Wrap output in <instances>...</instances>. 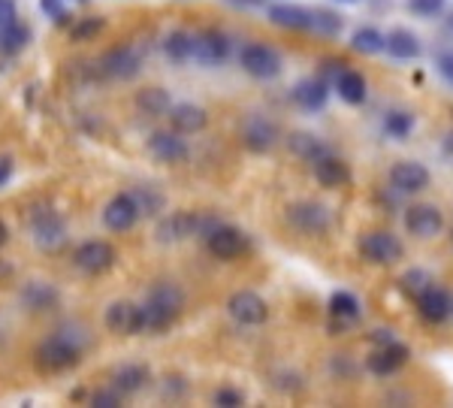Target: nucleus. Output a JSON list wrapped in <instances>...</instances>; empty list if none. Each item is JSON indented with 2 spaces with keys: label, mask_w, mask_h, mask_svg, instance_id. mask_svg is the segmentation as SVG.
Here are the masks:
<instances>
[{
  "label": "nucleus",
  "mask_w": 453,
  "mask_h": 408,
  "mask_svg": "<svg viewBox=\"0 0 453 408\" xmlns=\"http://www.w3.org/2000/svg\"><path fill=\"white\" fill-rule=\"evenodd\" d=\"M360 254L375 266H393L405 258V245L390 230H369L360 236Z\"/></svg>",
  "instance_id": "obj_8"
},
{
  "label": "nucleus",
  "mask_w": 453,
  "mask_h": 408,
  "mask_svg": "<svg viewBox=\"0 0 453 408\" xmlns=\"http://www.w3.org/2000/svg\"><path fill=\"white\" fill-rule=\"evenodd\" d=\"M34 40V31L31 25H25V21H10V25H0V52L16 58L25 52L27 46H31Z\"/></svg>",
  "instance_id": "obj_31"
},
{
  "label": "nucleus",
  "mask_w": 453,
  "mask_h": 408,
  "mask_svg": "<svg viewBox=\"0 0 453 408\" xmlns=\"http://www.w3.org/2000/svg\"><path fill=\"white\" fill-rule=\"evenodd\" d=\"M203 239H206V249L215 260H236L248 251L245 233L239 227H233V224H224V221H218Z\"/></svg>",
  "instance_id": "obj_11"
},
{
  "label": "nucleus",
  "mask_w": 453,
  "mask_h": 408,
  "mask_svg": "<svg viewBox=\"0 0 453 408\" xmlns=\"http://www.w3.org/2000/svg\"><path fill=\"white\" fill-rule=\"evenodd\" d=\"M166 119H170V127L181 136L203 134V130L209 127V112L196 104H173Z\"/></svg>",
  "instance_id": "obj_22"
},
{
  "label": "nucleus",
  "mask_w": 453,
  "mask_h": 408,
  "mask_svg": "<svg viewBox=\"0 0 453 408\" xmlns=\"http://www.w3.org/2000/svg\"><path fill=\"white\" fill-rule=\"evenodd\" d=\"M97 73L104 79H115V82H130L142 73V49L134 46V42L112 46L97 61Z\"/></svg>",
  "instance_id": "obj_6"
},
{
  "label": "nucleus",
  "mask_w": 453,
  "mask_h": 408,
  "mask_svg": "<svg viewBox=\"0 0 453 408\" xmlns=\"http://www.w3.org/2000/svg\"><path fill=\"white\" fill-rule=\"evenodd\" d=\"M12 173H16V164H12V158L10 155H0V188L10 185Z\"/></svg>",
  "instance_id": "obj_46"
},
{
  "label": "nucleus",
  "mask_w": 453,
  "mask_h": 408,
  "mask_svg": "<svg viewBox=\"0 0 453 408\" xmlns=\"http://www.w3.org/2000/svg\"><path fill=\"white\" fill-rule=\"evenodd\" d=\"M19 300L27 312H34V315H46V312H55L58 305H61V290H58L52 281L31 279L19 290Z\"/></svg>",
  "instance_id": "obj_18"
},
{
  "label": "nucleus",
  "mask_w": 453,
  "mask_h": 408,
  "mask_svg": "<svg viewBox=\"0 0 453 408\" xmlns=\"http://www.w3.org/2000/svg\"><path fill=\"white\" fill-rule=\"evenodd\" d=\"M266 19L273 21L275 27H284V31H311V10L299 4H273L266 10Z\"/></svg>",
  "instance_id": "obj_25"
},
{
  "label": "nucleus",
  "mask_w": 453,
  "mask_h": 408,
  "mask_svg": "<svg viewBox=\"0 0 453 408\" xmlns=\"http://www.w3.org/2000/svg\"><path fill=\"white\" fill-rule=\"evenodd\" d=\"M79 4H88V0H79Z\"/></svg>",
  "instance_id": "obj_52"
},
{
  "label": "nucleus",
  "mask_w": 453,
  "mask_h": 408,
  "mask_svg": "<svg viewBox=\"0 0 453 408\" xmlns=\"http://www.w3.org/2000/svg\"><path fill=\"white\" fill-rule=\"evenodd\" d=\"M342 27H345V19L335 10H326V6H314L311 10V31L320 36H339Z\"/></svg>",
  "instance_id": "obj_35"
},
{
  "label": "nucleus",
  "mask_w": 453,
  "mask_h": 408,
  "mask_svg": "<svg viewBox=\"0 0 453 408\" xmlns=\"http://www.w3.org/2000/svg\"><path fill=\"white\" fill-rule=\"evenodd\" d=\"M408 357H411L408 345H402V342L393 339V342H387V345H375V351L366 357V369L378 378L396 375L408 363Z\"/></svg>",
  "instance_id": "obj_17"
},
{
  "label": "nucleus",
  "mask_w": 453,
  "mask_h": 408,
  "mask_svg": "<svg viewBox=\"0 0 453 408\" xmlns=\"http://www.w3.org/2000/svg\"><path fill=\"white\" fill-rule=\"evenodd\" d=\"M384 52L390 58H396V61H418L423 55V42L420 36L414 31H408V27H393L390 34H384Z\"/></svg>",
  "instance_id": "obj_26"
},
{
  "label": "nucleus",
  "mask_w": 453,
  "mask_h": 408,
  "mask_svg": "<svg viewBox=\"0 0 453 408\" xmlns=\"http://www.w3.org/2000/svg\"><path fill=\"white\" fill-rule=\"evenodd\" d=\"M450 309H453V296L444 288H438L435 281L418 294V312L429 324H444L450 318Z\"/></svg>",
  "instance_id": "obj_21"
},
{
  "label": "nucleus",
  "mask_w": 453,
  "mask_h": 408,
  "mask_svg": "<svg viewBox=\"0 0 453 408\" xmlns=\"http://www.w3.org/2000/svg\"><path fill=\"white\" fill-rule=\"evenodd\" d=\"M215 224L218 218L211 212H188V209H181V212H170L166 218H160L155 236L160 245H175L191 236H206Z\"/></svg>",
  "instance_id": "obj_3"
},
{
  "label": "nucleus",
  "mask_w": 453,
  "mask_h": 408,
  "mask_svg": "<svg viewBox=\"0 0 453 408\" xmlns=\"http://www.w3.org/2000/svg\"><path fill=\"white\" fill-rule=\"evenodd\" d=\"M185 312V290L175 281H157L155 288L149 290L145 303L136 309V327L142 333H151V336H160L170 327H175V320Z\"/></svg>",
  "instance_id": "obj_1"
},
{
  "label": "nucleus",
  "mask_w": 453,
  "mask_h": 408,
  "mask_svg": "<svg viewBox=\"0 0 453 408\" xmlns=\"http://www.w3.org/2000/svg\"><path fill=\"white\" fill-rule=\"evenodd\" d=\"M239 67L251 79L269 82V79H279L284 73V58L269 42H245L242 52H239Z\"/></svg>",
  "instance_id": "obj_5"
},
{
  "label": "nucleus",
  "mask_w": 453,
  "mask_h": 408,
  "mask_svg": "<svg viewBox=\"0 0 453 408\" xmlns=\"http://www.w3.org/2000/svg\"><path fill=\"white\" fill-rule=\"evenodd\" d=\"M405 6L420 19H435V16H441V12H444L448 0H405Z\"/></svg>",
  "instance_id": "obj_40"
},
{
  "label": "nucleus",
  "mask_w": 453,
  "mask_h": 408,
  "mask_svg": "<svg viewBox=\"0 0 453 408\" xmlns=\"http://www.w3.org/2000/svg\"><path fill=\"white\" fill-rule=\"evenodd\" d=\"M288 224L303 236H324L333 227V212L318 200H296L288 206Z\"/></svg>",
  "instance_id": "obj_7"
},
{
  "label": "nucleus",
  "mask_w": 453,
  "mask_h": 408,
  "mask_svg": "<svg viewBox=\"0 0 453 408\" xmlns=\"http://www.w3.org/2000/svg\"><path fill=\"white\" fill-rule=\"evenodd\" d=\"M411 130H414V115L408 109H390L384 115V134L393 136V140H405V136H411Z\"/></svg>",
  "instance_id": "obj_37"
},
{
  "label": "nucleus",
  "mask_w": 453,
  "mask_h": 408,
  "mask_svg": "<svg viewBox=\"0 0 453 408\" xmlns=\"http://www.w3.org/2000/svg\"><path fill=\"white\" fill-rule=\"evenodd\" d=\"M19 19V6L16 0H0V25H10Z\"/></svg>",
  "instance_id": "obj_45"
},
{
  "label": "nucleus",
  "mask_w": 453,
  "mask_h": 408,
  "mask_svg": "<svg viewBox=\"0 0 453 408\" xmlns=\"http://www.w3.org/2000/svg\"><path fill=\"white\" fill-rule=\"evenodd\" d=\"M384 42L387 40L378 27H357V31L350 34V49H354L357 55H381Z\"/></svg>",
  "instance_id": "obj_34"
},
{
  "label": "nucleus",
  "mask_w": 453,
  "mask_h": 408,
  "mask_svg": "<svg viewBox=\"0 0 453 408\" xmlns=\"http://www.w3.org/2000/svg\"><path fill=\"white\" fill-rule=\"evenodd\" d=\"M106 19L104 16H82V19H73L70 25V40L73 42H88L94 40L97 34H104Z\"/></svg>",
  "instance_id": "obj_38"
},
{
  "label": "nucleus",
  "mask_w": 453,
  "mask_h": 408,
  "mask_svg": "<svg viewBox=\"0 0 453 408\" xmlns=\"http://www.w3.org/2000/svg\"><path fill=\"white\" fill-rule=\"evenodd\" d=\"M211 403L221 405V408H239V405H245V393L236 388H221V390L211 393Z\"/></svg>",
  "instance_id": "obj_42"
},
{
  "label": "nucleus",
  "mask_w": 453,
  "mask_h": 408,
  "mask_svg": "<svg viewBox=\"0 0 453 408\" xmlns=\"http://www.w3.org/2000/svg\"><path fill=\"white\" fill-rule=\"evenodd\" d=\"M429 181H433V176H429V170L420 160H396L390 166V188L396 194H423L429 188Z\"/></svg>",
  "instance_id": "obj_15"
},
{
  "label": "nucleus",
  "mask_w": 453,
  "mask_h": 408,
  "mask_svg": "<svg viewBox=\"0 0 453 408\" xmlns=\"http://www.w3.org/2000/svg\"><path fill=\"white\" fill-rule=\"evenodd\" d=\"M134 104L145 119H166V112H170V106H173V97H170V91L160 89V85H149V89L136 91Z\"/></svg>",
  "instance_id": "obj_30"
},
{
  "label": "nucleus",
  "mask_w": 453,
  "mask_h": 408,
  "mask_svg": "<svg viewBox=\"0 0 453 408\" xmlns=\"http://www.w3.org/2000/svg\"><path fill=\"white\" fill-rule=\"evenodd\" d=\"M429 284H433V279H429L426 269H411V273L402 275V288H405L408 294H414V296H418L423 288H429Z\"/></svg>",
  "instance_id": "obj_41"
},
{
  "label": "nucleus",
  "mask_w": 453,
  "mask_h": 408,
  "mask_svg": "<svg viewBox=\"0 0 453 408\" xmlns=\"http://www.w3.org/2000/svg\"><path fill=\"white\" fill-rule=\"evenodd\" d=\"M450 27H453V16H450Z\"/></svg>",
  "instance_id": "obj_53"
},
{
  "label": "nucleus",
  "mask_w": 453,
  "mask_h": 408,
  "mask_svg": "<svg viewBox=\"0 0 453 408\" xmlns=\"http://www.w3.org/2000/svg\"><path fill=\"white\" fill-rule=\"evenodd\" d=\"M10 275H12V266L0 260V281H6V279H10Z\"/></svg>",
  "instance_id": "obj_49"
},
{
  "label": "nucleus",
  "mask_w": 453,
  "mask_h": 408,
  "mask_svg": "<svg viewBox=\"0 0 453 408\" xmlns=\"http://www.w3.org/2000/svg\"><path fill=\"white\" fill-rule=\"evenodd\" d=\"M435 67H438V73H441L444 79L453 85V52H441L435 58Z\"/></svg>",
  "instance_id": "obj_44"
},
{
  "label": "nucleus",
  "mask_w": 453,
  "mask_h": 408,
  "mask_svg": "<svg viewBox=\"0 0 453 408\" xmlns=\"http://www.w3.org/2000/svg\"><path fill=\"white\" fill-rule=\"evenodd\" d=\"M290 97H294V104L299 109H305V112H320V109L330 104V85L320 76H305L294 85Z\"/></svg>",
  "instance_id": "obj_20"
},
{
  "label": "nucleus",
  "mask_w": 453,
  "mask_h": 408,
  "mask_svg": "<svg viewBox=\"0 0 453 408\" xmlns=\"http://www.w3.org/2000/svg\"><path fill=\"white\" fill-rule=\"evenodd\" d=\"M160 49H164V55L170 58L173 64H185V61H191L194 34H188V31H170V34L164 36V42H160Z\"/></svg>",
  "instance_id": "obj_32"
},
{
  "label": "nucleus",
  "mask_w": 453,
  "mask_h": 408,
  "mask_svg": "<svg viewBox=\"0 0 453 408\" xmlns=\"http://www.w3.org/2000/svg\"><path fill=\"white\" fill-rule=\"evenodd\" d=\"M6 242H10V227H6V221L0 218V249H4Z\"/></svg>",
  "instance_id": "obj_48"
},
{
  "label": "nucleus",
  "mask_w": 453,
  "mask_h": 408,
  "mask_svg": "<svg viewBox=\"0 0 453 408\" xmlns=\"http://www.w3.org/2000/svg\"><path fill=\"white\" fill-rule=\"evenodd\" d=\"M149 381H151V369L142 366V363H124V366L112 369V375H109V384H112L121 396H134V393L145 390Z\"/></svg>",
  "instance_id": "obj_23"
},
{
  "label": "nucleus",
  "mask_w": 453,
  "mask_h": 408,
  "mask_svg": "<svg viewBox=\"0 0 453 408\" xmlns=\"http://www.w3.org/2000/svg\"><path fill=\"white\" fill-rule=\"evenodd\" d=\"M136 309H140V305H134L127 300L109 303L106 315H104L106 330L115 333V336H140V327H136Z\"/></svg>",
  "instance_id": "obj_24"
},
{
  "label": "nucleus",
  "mask_w": 453,
  "mask_h": 408,
  "mask_svg": "<svg viewBox=\"0 0 453 408\" xmlns=\"http://www.w3.org/2000/svg\"><path fill=\"white\" fill-rule=\"evenodd\" d=\"M40 12L52 19L58 27H70L73 19H76V16H70V10H67L64 0H40Z\"/></svg>",
  "instance_id": "obj_39"
},
{
  "label": "nucleus",
  "mask_w": 453,
  "mask_h": 408,
  "mask_svg": "<svg viewBox=\"0 0 453 408\" xmlns=\"http://www.w3.org/2000/svg\"><path fill=\"white\" fill-rule=\"evenodd\" d=\"M335 82V91H339V97L345 100L348 106H363L366 104V97H369V82H366V76L363 73H357V70H342L339 76L333 79Z\"/></svg>",
  "instance_id": "obj_29"
},
{
  "label": "nucleus",
  "mask_w": 453,
  "mask_h": 408,
  "mask_svg": "<svg viewBox=\"0 0 453 408\" xmlns=\"http://www.w3.org/2000/svg\"><path fill=\"white\" fill-rule=\"evenodd\" d=\"M450 236H453V233H450Z\"/></svg>",
  "instance_id": "obj_55"
},
{
  "label": "nucleus",
  "mask_w": 453,
  "mask_h": 408,
  "mask_svg": "<svg viewBox=\"0 0 453 408\" xmlns=\"http://www.w3.org/2000/svg\"><path fill=\"white\" fill-rule=\"evenodd\" d=\"M396 336H393V330H372V342H375V345H387V342H393Z\"/></svg>",
  "instance_id": "obj_47"
},
{
  "label": "nucleus",
  "mask_w": 453,
  "mask_h": 408,
  "mask_svg": "<svg viewBox=\"0 0 453 408\" xmlns=\"http://www.w3.org/2000/svg\"><path fill=\"white\" fill-rule=\"evenodd\" d=\"M450 315H453V309H450Z\"/></svg>",
  "instance_id": "obj_54"
},
{
  "label": "nucleus",
  "mask_w": 453,
  "mask_h": 408,
  "mask_svg": "<svg viewBox=\"0 0 453 408\" xmlns=\"http://www.w3.org/2000/svg\"><path fill=\"white\" fill-rule=\"evenodd\" d=\"M281 140V130L273 119L266 115H248V121L242 125V145L254 155H266L273 151Z\"/></svg>",
  "instance_id": "obj_13"
},
{
  "label": "nucleus",
  "mask_w": 453,
  "mask_h": 408,
  "mask_svg": "<svg viewBox=\"0 0 453 408\" xmlns=\"http://www.w3.org/2000/svg\"><path fill=\"white\" fill-rule=\"evenodd\" d=\"M444 151H448V158H453V130L448 134V140H444Z\"/></svg>",
  "instance_id": "obj_50"
},
{
  "label": "nucleus",
  "mask_w": 453,
  "mask_h": 408,
  "mask_svg": "<svg viewBox=\"0 0 453 408\" xmlns=\"http://www.w3.org/2000/svg\"><path fill=\"white\" fill-rule=\"evenodd\" d=\"M115 264H119V251L106 239H88L73 251V266L85 275H106Z\"/></svg>",
  "instance_id": "obj_9"
},
{
  "label": "nucleus",
  "mask_w": 453,
  "mask_h": 408,
  "mask_svg": "<svg viewBox=\"0 0 453 408\" xmlns=\"http://www.w3.org/2000/svg\"><path fill=\"white\" fill-rule=\"evenodd\" d=\"M76 324H64L58 327L49 339H42L40 345L34 348V369L40 375H61L70 373L82 363L85 354V336H79Z\"/></svg>",
  "instance_id": "obj_2"
},
{
  "label": "nucleus",
  "mask_w": 453,
  "mask_h": 408,
  "mask_svg": "<svg viewBox=\"0 0 453 408\" xmlns=\"http://www.w3.org/2000/svg\"><path fill=\"white\" fill-rule=\"evenodd\" d=\"M226 312L242 327H260L269 320V303L260 294H254V290H236V294H230Z\"/></svg>",
  "instance_id": "obj_12"
},
{
  "label": "nucleus",
  "mask_w": 453,
  "mask_h": 408,
  "mask_svg": "<svg viewBox=\"0 0 453 408\" xmlns=\"http://www.w3.org/2000/svg\"><path fill=\"white\" fill-rule=\"evenodd\" d=\"M360 300H357L350 290H335L330 296V315L339 318V324H354L357 318H360Z\"/></svg>",
  "instance_id": "obj_33"
},
{
  "label": "nucleus",
  "mask_w": 453,
  "mask_h": 408,
  "mask_svg": "<svg viewBox=\"0 0 453 408\" xmlns=\"http://www.w3.org/2000/svg\"><path fill=\"white\" fill-rule=\"evenodd\" d=\"M339 4H357V0H339Z\"/></svg>",
  "instance_id": "obj_51"
},
{
  "label": "nucleus",
  "mask_w": 453,
  "mask_h": 408,
  "mask_svg": "<svg viewBox=\"0 0 453 408\" xmlns=\"http://www.w3.org/2000/svg\"><path fill=\"white\" fill-rule=\"evenodd\" d=\"M27 227H31V236L40 251L52 254L67 242V221L49 203H36L31 212H27Z\"/></svg>",
  "instance_id": "obj_4"
},
{
  "label": "nucleus",
  "mask_w": 453,
  "mask_h": 408,
  "mask_svg": "<svg viewBox=\"0 0 453 408\" xmlns=\"http://www.w3.org/2000/svg\"><path fill=\"white\" fill-rule=\"evenodd\" d=\"M405 230L414 239H435L444 230V212L435 203H414L405 209Z\"/></svg>",
  "instance_id": "obj_14"
},
{
  "label": "nucleus",
  "mask_w": 453,
  "mask_h": 408,
  "mask_svg": "<svg viewBox=\"0 0 453 408\" xmlns=\"http://www.w3.org/2000/svg\"><path fill=\"white\" fill-rule=\"evenodd\" d=\"M121 393L112 388V384H109V388H100V390H94L91 393V399H88V403L91 405H97V408H115V405H121Z\"/></svg>",
  "instance_id": "obj_43"
},
{
  "label": "nucleus",
  "mask_w": 453,
  "mask_h": 408,
  "mask_svg": "<svg viewBox=\"0 0 453 408\" xmlns=\"http://www.w3.org/2000/svg\"><path fill=\"white\" fill-rule=\"evenodd\" d=\"M311 173H314V179H318L320 188H345L350 181V166L342 158H335L333 151L314 160Z\"/></svg>",
  "instance_id": "obj_27"
},
{
  "label": "nucleus",
  "mask_w": 453,
  "mask_h": 408,
  "mask_svg": "<svg viewBox=\"0 0 453 408\" xmlns=\"http://www.w3.org/2000/svg\"><path fill=\"white\" fill-rule=\"evenodd\" d=\"M130 194H134L136 206H140V215H145V218H157L160 212H164L166 200H164V194H160L157 188L140 185V188H134Z\"/></svg>",
  "instance_id": "obj_36"
},
{
  "label": "nucleus",
  "mask_w": 453,
  "mask_h": 408,
  "mask_svg": "<svg viewBox=\"0 0 453 408\" xmlns=\"http://www.w3.org/2000/svg\"><path fill=\"white\" fill-rule=\"evenodd\" d=\"M284 142H288L290 155L299 158V160H305V164H314L318 158L330 155V145L320 140L318 134H311V130H294V134H290Z\"/></svg>",
  "instance_id": "obj_28"
},
{
  "label": "nucleus",
  "mask_w": 453,
  "mask_h": 408,
  "mask_svg": "<svg viewBox=\"0 0 453 408\" xmlns=\"http://www.w3.org/2000/svg\"><path fill=\"white\" fill-rule=\"evenodd\" d=\"M145 145H149L151 158L160 160V164H181V160H188V155H191L188 142L181 140V134H175L173 127L170 130H151Z\"/></svg>",
  "instance_id": "obj_19"
},
{
  "label": "nucleus",
  "mask_w": 453,
  "mask_h": 408,
  "mask_svg": "<svg viewBox=\"0 0 453 408\" xmlns=\"http://www.w3.org/2000/svg\"><path fill=\"white\" fill-rule=\"evenodd\" d=\"M233 52V40L218 27H206V31L194 34V49H191V61L203 64V67H218L224 64Z\"/></svg>",
  "instance_id": "obj_10"
},
{
  "label": "nucleus",
  "mask_w": 453,
  "mask_h": 408,
  "mask_svg": "<svg viewBox=\"0 0 453 408\" xmlns=\"http://www.w3.org/2000/svg\"><path fill=\"white\" fill-rule=\"evenodd\" d=\"M140 206H136L134 194L124 191V194H115L112 200L104 206V227L112 230V233H127L136 227L140 221Z\"/></svg>",
  "instance_id": "obj_16"
}]
</instances>
